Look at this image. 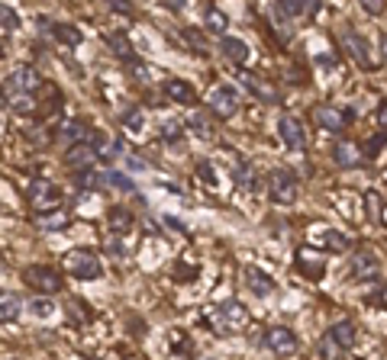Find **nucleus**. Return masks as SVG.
Instances as JSON below:
<instances>
[{
  "instance_id": "32",
  "label": "nucleus",
  "mask_w": 387,
  "mask_h": 360,
  "mask_svg": "<svg viewBox=\"0 0 387 360\" xmlns=\"http://www.w3.org/2000/svg\"><path fill=\"white\" fill-rule=\"evenodd\" d=\"M317 354H320V360H342V354H345V351L336 344V341L329 338V334H323V341H320Z\"/></svg>"
},
{
  "instance_id": "52",
  "label": "nucleus",
  "mask_w": 387,
  "mask_h": 360,
  "mask_svg": "<svg viewBox=\"0 0 387 360\" xmlns=\"http://www.w3.org/2000/svg\"><path fill=\"white\" fill-rule=\"evenodd\" d=\"M384 213H387V209H384Z\"/></svg>"
},
{
  "instance_id": "12",
  "label": "nucleus",
  "mask_w": 387,
  "mask_h": 360,
  "mask_svg": "<svg viewBox=\"0 0 387 360\" xmlns=\"http://www.w3.org/2000/svg\"><path fill=\"white\" fill-rule=\"evenodd\" d=\"M239 81H242V87H246L255 100H261V103H278V90H275V84L265 81L261 74H252V71H242Z\"/></svg>"
},
{
  "instance_id": "8",
  "label": "nucleus",
  "mask_w": 387,
  "mask_h": 360,
  "mask_svg": "<svg viewBox=\"0 0 387 360\" xmlns=\"http://www.w3.org/2000/svg\"><path fill=\"white\" fill-rule=\"evenodd\" d=\"M381 274V257L374 254V251H359V254H352V261H349V277L359 280V283H371V280H378Z\"/></svg>"
},
{
  "instance_id": "1",
  "label": "nucleus",
  "mask_w": 387,
  "mask_h": 360,
  "mask_svg": "<svg viewBox=\"0 0 387 360\" xmlns=\"http://www.w3.org/2000/svg\"><path fill=\"white\" fill-rule=\"evenodd\" d=\"M210 325L217 328V332H223V334L242 332V328L249 325V312H246V305H242L239 299H226L223 305H217V309L210 312Z\"/></svg>"
},
{
  "instance_id": "30",
  "label": "nucleus",
  "mask_w": 387,
  "mask_h": 360,
  "mask_svg": "<svg viewBox=\"0 0 387 360\" xmlns=\"http://www.w3.org/2000/svg\"><path fill=\"white\" fill-rule=\"evenodd\" d=\"M110 49L116 52L123 62H129V64L136 62V58H133V45H129V39H126L123 33H113V35H110Z\"/></svg>"
},
{
  "instance_id": "37",
  "label": "nucleus",
  "mask_w": 387,
  "mask_h": 360,
  "mask_svg": "<svg viewBox=\"0 0 387 360\" xmlns=\"http://www.w3.org/2000/svg\"><path fill=\"white\" fill-rule=\"evenodd\" d=\"M0 23H4V35H10V33H16V26H20V16L4 4V7H0Z\"/></svg>"
},
{
  "instance_id": "13",
  "label": "nucleus",
  "mask_w": 387,
  "mask_h": 360,
  "mask_svg": "<svg viewBox=\"0 0 387 360\" xmlns=\"http://www.w3.org/2000/svg\"><path fill=\"white\" fill-rule=\"evenodd\" d=\"M242 283L249 286V293H255V296H271V293H275V277H271V274H265V270H258V267H252V264H249V267H242Z\"/></svg>"
},
{
  "instance_id": "9",
  "label": "nucleus",
  "mask_w": 387,
  "mask_h": 360,
  "mask_svg": "<svg viewBox=\"0 0 387 360\" xmlns=\"http://www.w3.org/2000/svg\"><path fill=\"white\" fill-rule=\"evenodd\" d=\"M313 119H317V125L320 129H326V132H332V135H339V132H345L349 129V123L355 119V113L349 110H339V106H317L313 110Z\"/></svg>"
},
{
  "instance_id": "5",
  "label": "nucleus",
  "mask_w": 387,
  "mask_h": 360,
  "mask_svg": "<svg viewBox=\"0 0 387 360\" xmlns=\"http://www.w3.org/2000/svg\"><path fill=\"white\" fill-rule=\"evenodd\" d=\"M239 106H242V97H239V90L232 87V84H219V87L210 90V110H213V116L232 119L236 113H239Z\"/></svg>"
},
{
  "instance_id": "17",
  "label": "nucleus",
  "mask_w": 387,
  "mask_h": 360,
  "mask_svg": "<svg viewBox=\"0 0 387 360\" xmlns=\"http://www.w3.org/2000/svg\"><path fill=\"white\" fill-rule=\"evenodd\" d=\"M313 244L323 248V251H332V254H345V251H349V238H345L342 232H336V229L313 232Z\"/></svg>"
},
{
  "instance_id": "35",
  "label": "nucleus",
  "mask_w": 387,
  "mask_h": 360,
  "mask_svg": "<svg viewBox=\"0 0 387 360\" xmlns=\"http://www.w3.org/2000/svg\"><path fill=\"white\" fill-rule=\"evenodd\" d=\"M187 125H190V132H194V135H200V139H210V135H213V129H210V123H207V116H200V113H190Z\"/></svg>"
},
{
  "instance_id": "38",
  "label": "nucleus",
  "mask_w": 387,
  "mask_h": 360,
  "mask_svg": "<svg viewBox=\"0 0 387 360\" xmlns=\"http://www.w3.org/2000/svg\"><path fill=\"white\" fill-rule=\"evenodd\" d=\"M104 180H110V174L87 171V174H81V187H85V190H97V187H104Z\"/></svg>"
},
{
  "instance_id": "21",
  "label": "nucleus",
  "mask_w": 387,
  "mask_h": 360,
  "mask_svg": "<svg viewBox=\"0 0 387 360\" xmlns=\"http://www.w3.org/2000/svg\"><path fill=\"white\" fill-rule=\"evenodd\" d=\"M332 161H336L339 167H359L361 164V148L355 145V142H336Z\"/></svg>"
},
{
  "instance_id": "2",
  "label": "nucleus",
  "mask_w": 387,
  "mask_h": 360,
  "mask_svg": "<svg viewBox=\"0 0 387 360\" xmlns=\"http://www.w3.org/2000/svg\"><path fill=\"white\" fill-rule=\"evenodd\" d=\"M65 270L77 280H97L104 274V264L91 248H71L65 254Z\"/></svg>"
},
{
  "instance_id": "3",
  "label": "nucleus",
  "mask_w": 387,
  "mask_h": 360,
  "mask_svg": "<svg viewBox=\"0 0 387 360\" xmlns=\"http://www.w3.org/2000/svg\"><path fill=\"white\" fill-rule=\"evenodd\" d=\"M23 283H29L39 296H52V293H58L65 286V280L49 264H29V267L23 270Z\"/></svg>"
},
{
  "instance_id": "40",
  "label": "nucleus",
  "mask_w": 387,
  "mask_h": 360,
  "mask_svg": "<svg viewBox=\"0 0 387 360\" xmlns=\"http://www.w3.org/2000/svg\"><path fill=\"white\" fill-rule=\"evenodd\" d=\"M162 139H165V142H175V139H181V125H178L175 119H168V123H162Z\"/></svg>"
},
{
  "instance_id": "47",
  "label": "nucleus",
  "mask_w": 387,
  "mask_h": 360,
  "mask_svg": "<svg viewBox=\"0 0 387 360\" xmlns=\"http://www.w3.org/2000/svg\"><path fill=\"white\" fill-rule=\"evenodd\" d=\"M171 347L181 351V347H184V332H171Z\"/></svg>"
},
{
  "instance_id": "29",
  "label": "nucleus",
  "mask_w": 387,
  "mask_h": 360,
  "mask_svg": "<svg viewBox=\"0 0 387 360\" xmlns=\"http://www.w3.org/2000/svg\"><path fill=\"white\" fill-rule=\"evenodd\" d=\"M236 187L239 190H258V174H255V167L252 164H239L236 167Z\"/></svg>"
},
{
  "instance_id": "11",
  "label": "nucleus",
  "mask_w": 387,
  "mask_h": 360,
  "mask_svg": "<svg viewBox=\"0 0 387 360\" xmlns=\"http://www.w3.org/2000/svg\"><path fill=\"white\" fill-rule=\"evenodd\" d=\"M265 347L271 354H281V357H290V354L300 347V341H297V334L290 332V328L284 325H275V328H268L265 332Z\"/></svg>"
},
{
  "instance_id": "42",
  "label": "nucleus",
  "mask_w": 387,
  "mask_h": 360,
  "mask_svg": "<svg viewBox=\"0 0 387 360\" xmlns=\"http://www.w3.org/2000/svg\"><path fill=\"white\" fill-rule=\"evenodd\" d=\"M384 142H387V132H381L378 139H371V142H368V158H374V154H378L381 148H384Z\"/></svg>"
},
{
  "instance_id": "20",
  "label": "nucleus",
  "mask_w": 387,
  "mask_h": 360,
  "mask_svg": "<svg viewBox=\"0 0 387 360\" xmlns=\"http://www.w3.org/2000/svg\"><path fill=\"white\" fill-rule=\"evenodd\" d=\"M345 49H349V55L355 58V62L361 64V68H374V58H371V49H368V42L361 39V35H355V33H349L345 35Z\"/></svg>"
},
{
  "instance_id": "39",
  "label": "nucleus",
  "mask_w": 387,
  "mask_h": 360,
  "mask_svg": "<svg viewBox=\"0 0 387 360\" xmlns=\"http://www.w3.org/2000/svg\"><path fill=\"white\" fill-rule=\"evenodd\" d=\"M365 206H368V215H371V219H381V213L387 209V206H381L378 193H365Z\"/></svg>"
},
{
  "instance_id": "4",
  "label": "nucleus",
  "mask_w": 387,
  "mask_h": 360,
  "mask_svg": "<svg viewBox=\"0 0 387 360\" xmlns=\"http://www.w3.org/2000/svg\"><path fill=\"white\" fill-rule=\"evenodd\" d=\"M268 193H271V200L278 203V206H290V203H297V193H300V184H297V174L294 171H275L271 177H268Z\"/></svg>"
},
{
  "instance_id": "26",
  "label": "nucleus",
  "mask_w": 387,
  "mask_h": 360,
  "mask_svg": "<svg viewBox=\"0 0 387 360\" xmlns=\"http://www.w3.org/2000/svg\"><path fill=\"white\" fill-rule=\"evenodd\" d=\"M204 26H207V33H213V35H223L226 29H229V16H226L223 10H217V7H207Z\"/></svg>"
},
{
  "instance_id": "6",
  "label": "nucleus",
  "mask_w": 387,
  "mask_h": 360,
  "mask_svg": "<svg viewBox=\"0 0 387 360\" xmlns=\"http://www.w3.org/2000/svg\"><path fill=\"white\" fill-rule=\"evenodd\" d=\"M39 87H43V77H39V71H36L33 64H13V68L7 71V90H13V94L33 97Z\"/></svg>"
},
{
  "instance_id": "14",
  "label": "nucleus",
  "mask_w": 387,
  "mask_h": 360,
  "mask_svg": "<svg viewBox=\"0 0 387 360\" xmlns=\"http://www.w3.org/2000/svg\"><path fill=\"white\" fill-rule=\"evenodd\" d=\"M94 161H100L97 152H94V142H87V145H75V148H68V154H65L68 171H77V174H87L94 167Z\"/></svg>"
},
{
  "instance_id": "33",
  "label": "nucleus",
  "mask_w": 387,
  "mask_h": 360,
  "mask_svg": "<svg viewBox=\"0 0 387 360\" xmlns=\"http://www.w3.org/2000/svg\"><path fill=\"white\" fill-rule=\"evenodd\" d=\"M29 312H33L36 319H52V315H55V303L45 296H36L33 303H29Z\"/></svg>"
},
{
  "instance_id": "31",
  "label": "nucleus",
  "mask_w": 387,
  "mask_h": 360,
  "mask_svg": "<svg viewBox=\"0 0 387 360\" xmlns=\"http://www.w3.org/2000/svg\"><path fill=\"white\" fill-rule=\"evenodd\" d=\"M307 4H300V0H281L275 7V13H281V16H288V20H297V16H303L307 13Z\"/></svg>"
},
{
  "instance_id": "7",
  "label": "nucleus",
  "mask_w": 387,
  "mask_h": 360,
  "mask_svg": "<svg viewBox=\"0 0 387 360\" xmlns=\"http://www.w3.org/2000/svg\"><path fill=\"white\" fill-rule=\"evenodd\" d=\"M278 135H281V142L290 148V152H297V154L307 152V132H303V125L297 116L281 113V119H278Z\"/></svg>"
},
{
  "instance_id": "50",
  "label": "nucleus",
  "mask_w": 387,
  "mask_h": 360,
  "mask_svg": "<svg viewBox=\"0 0 387 360\" xmlns=\"http://www.w3.org/2000/svg\"><path fill=\"white\" fill-rule=\"evenodd\" d=\"M207 360H213V357H207Z\"/></svg>"
},
{
  "instance_id": "24",
  "label": "nucleus",
  "mask_w": 387,
  "mask_h": 360,
  "mask_svg": "<svg viewBox=\"0 0 387 360\" xmlns=\"http://www.w3.org/2000/svg\"><path fill=\"white\" fill-rule=\"evenodd\" d=\"M107 222H110L113 235H129V232H133V213L123 206H113L110 213H107Z\"/></svg>"
},
{
  "instance_id": "51",
  "label": "nucleus",
  "mask_w": 387,
  "mask_h": 360,
  "mask_svg": "<svg viewBox=\"0 0 387 360\" xmlns=\"http://www.w3.org/2000/svg\"><path fill=\"white\" fill-rule=\"evenodd\" d=\"M7 360H13V357H7Z\"/></svg>"
},
{
  "instance_id": "18",
  "label": "nucleus",
  "mask_w": 387,
  "mask_h": 360,
  "mask_svg": "<svg viewBox=\"0 0 387 360\" xmlns=\"http://www.w3.org/2000/svg\"><path fill=\"white\" fill-rule=\"evenodd\" d=\"M71 222V213L65 206L49 209V213H36V229L39 232H62Z\"/></svg>"
},
{
  "instance_id": "48",
  "label": "nucleus",
  "mask_w": 387,
  "mask_h": 360,
  "mask_svg": "<svg viewBox=\"0 0 387 360\" xmlns=\"http://www.w3.org/2000/svg\"><path fill=\"white\" fill-rule=\"evenodd\" d=\"M368 303H371V305H387V290H384V293H378V296L371 293V296H368Z\"/></svg>"
},
{
  "instance_id": "46",
  "label": "nucleus",
  "mask_w": 387,
  "mask_h": 360,
  "mask_svg": "<svg viewBox=\"0 0 387 360\" xmlns=\"http://www.w3.org/2000/svg\"><path fill=\"white\" fill-rule=\"evenodd\" d=\"M374 119H378V125H381V129L387 132V100H384V103L378 106V116H374Z\"/></svg>"
},
{
  "instance_id": "27",
  "label": "nucleus",
  "mask_w": 387,
  "mask_h": 360,
  "mask_svg": "<svg viewBox=\"0 0 387 360\" xmlns=\"http://www.w3.org/2000/svg\"><path fill=\"white\" fill-rule=\"evenodd\" d=\"M20 309H23L20 299H16L13 293H4V299H0V322H4V325L16 322L20 319Z\"/></svg>"
},
{
  "instance_id": "15",
  "label": "nucleus",
  "mask_w": 387,
  "mask_h": 360,
  "mask_svg": "<svg viewBox=\"0 0 387 360\" xmlns=\"http://www.w3.org/2000/svg\"><path fill=\"white\" fill-rule=\"evenodd\" d=\"M58 135H62V142L68 148H75V145H87V142H94V135H97V132H91V125L81 123V119H71V123L62 125V132H58Z\"/></svg>"
},
{
  "instance_id": "23",
  "label": "nucleus",
  "mask_w": 387,
  "mask_h": 360,
  "mask_svg": "<svg viewBox=\"0 0 387 360\" xmlns=\"http://www.w3.org/2000/svg\"><path fill=\"white\" fill-rule=\"evenodd\" d=\"M297 267H300L307 277H323V274H326V261L320 254H313L310 248L297 251Z\"/></svg>"
},
{
  "instance_id": "34",
  "label": "nucleus",
  "mask_w": 387,
  "mask_h": 360,
  "mask_svg": "<svg viewBox=\"0 0 387 360\" xmlns=\"http://www.w3.org/2000/svg\"><path fill=\"white\" fill-rule=\"evenodd\" d=\"M123 125H126V129L133 132V135H139V132H142V125H146V116H142V110H139V106H133V110H126V113H123Z\"/></svg>"
},
{
  "instance_id": "28",
  "label": "nucleus",
  "mask_w": 387,
  "mask_h": 360,
  "mask_svg": "<svg viewBox=\"0 0 387 360\" xmlns=\"http://www.w3.org/2000/svg\"><path fill=\"white\" fill-rule=\"evenodd\" d=\"M52 35H55L62 45H68V49L81 45V33H77V26H71V23H55V26H52Z\"/></svg>"
},
{
  "instance_id": "45",
  "label": "nucleus",
  "mask_w": 387,
  "mask_h": 360,
  "mask_svg": "<svg viewBox=\"0 0 387 360\" xmlns=\"http://www.w3.org/2000/svg\"><path fill=\"white\" fill-rule=\"evenodd\" d=\"M197 171H200V177H204V184H210V187H217V177H213L210 164H204V161H200V164H197Z\"/></svg>"
},
{
  "instance_id": "43",
  "label": "nucleus",
  "mask_w": 387,
  "mask_h": 360,
  "mask_svg": "<svg viewBox=\"0 0 387 360\" xmlns=\"http://www.w3.org/2000/svg\"><path fill=\"white\" fill-rule=\"evenodd\" d=\"M361 10L371 13V16H378V13H384V4H381V0H361Z\"/></svg>"
},
{
  "instance_id": "19",
  "label": "nucleus",
  "mask_w": 387,
  "mask_h": 360,
  "mask_svg": "<svg viewBox=\"0 0 387 360\" xmlns=\"http://www.w3.org/2000/svg\"><path fill=\"white\" fill-rule=\"evenodd\" d=\"M219 52L236 64H246L249 58H252V49L246 45V39H236V35H223V39H219Z\"/></svg>"
},
{
  "instance_id": "25",
  "label": "nucleus",
  "mask_w": 387,
  "mask_h": 360,
  "mask_svg": "<svg viewBox=\"0 0 387 360\" xmlns=\"http://www.w3.org/2000/svg\"><path fill=\"white\" fill-rule=\"evenodd\" d=\"M326 334H329V338L336 341L342 351H352V347H355V325H352V322H336V325H332Z\"/></svg>"
},
{
  "instance_id": "22",
  "label": "nucleus",
  "mask_w": 387,
  "mask_h": 360,
  "mask_svg": "<svg viewBox=\"0 0 387 360\" xmlns=\"http://www.w3.org/2000/svg\"><path fill=\"white\" fill-rule=\"evenodd\" d=\"M94 152H97L100 161H116V158H123V142L97 132V135H94Z\"/></svg>"
},
{
  "instance_id": "49",
  "label": "nucleus",
  "mask_w": 387,
  "mask_h": 360,
  "mask_svg": "<svg viewBox=\"0 0 387 360\" xmlns=\"http://www.w3.org/2000/svg\"><path fill=\"white\" fill-rule=\"evenodd\" d=\"M381 58L387 62V35H381Z\"/></svg>"
},
{
  "instance_id": "10",
  "label": "nucleus",
  "mask_w": 387,
  "mask_h": 360,
  "mask_svg": "<svg viewBox=\"0 0 387 360\" xmlns=\"http://www.w3.org/2000/svg\"><path fill=\"white\" fill-rule=\"evenodd\" d=\"M26 196H29V206H36L39 213H49V209H58V190L52 187L49 180H29Z\"/></svg>"
},
{
  "instance_id": "41",
  "label": "nucleus",
  "mask_w": 387,
  "mask_h": 360,
  "mask_svg": "<svg viewBox=\"0 0 387 360\" xmlns=\"http://www.w3.org/2000/svg\"><path fill=\"white\" fill-rule=\"evenodd\" d=\"M110 184L113 187H120V190H126V193H133L136 190V184L126 177V174H110Z\"/></svg>"
},
{
  "instance_id": "16",
  "label": "nucleus",
  "mask_w": 387,
  "mask_h": 360,
  "mask_svg": "<svg viewBox=\"0 0 387 360\" xmlns=\"http://www.w3.org/2000/svg\"><path fill=\"white\" fill-rule=\"evenodd\" d=\"M165 94H168L171 103H181V106H194V103H197L194 87H190L187 81H181V77H168V81H165Z\"/></svg>"
},
{
  "instance_id": "36",
  "label": "nucleus",
  "mask_w": 387,
  "mask_h": 360,
  "mask_svg": "<svg viewBox=\"0 0 387 360\" xmlns=\"http://www.w3.org/2000/svg\"><path fill=\"white\" fill-rule=\"evenodd\" d=\"M7 106H13L16 113H33V97H23V94H13V90H7Z\"/></svg>"
},
{
  "instance_id": "44",
  "label": "nucleus",
  "mask_w": 387,
  "mask_h": 360,
  "mask_svg": "<svg viewBox=\"0 0 387 360\" xmlns=\"http://www.w3.org/2000/svg\"><path fill=\"white\" fill-rule=\"evenodd\" d=\"M104 242H107V251H110V254H116V257H123V254H126V251H123V244L116 242V238H113V235H107Z\"/></svg>"
}]
</instances>
